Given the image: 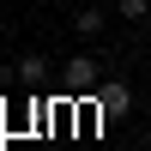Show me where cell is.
I'll use <instances>...</instances> for the list:
<instances>
[{
	"instance_id": "1",
	"label": "cell",
	"mask_w": 151,
	"mask_h": 151,
	"mask_svg": "<svg viewBox=\"0 0 151 151\" xmlns=\"http://www.w3.org/2000/svg\"><path fill=\"white\" fill-rule=\"evenodd\" d=\"M67 85H73V97H97L103 60H97V55H73V60H67Z\"/></svg>"
},
{
	"instance_id": "2",
	"label": "cell",
	"mask_w": 151,
	"mask_h": 151,
	"mask_svg": "<svg viewBox=\"0 0 151 151\" xmlns=\"http://www.w3.org/2000/svg\"><path fill=\"white\" fill-rule=\"evenodd\" d=\"M97 109H103V121L127 115V109H133V91H127V85H97Z\"/></svg>"
},
{
	"instance_id": "3",
	"label": "cell",
	"mask_w": 151,
	"mask_h": 151,
	"mask_svg": "<svg viewBox=\"0 0 151 151\" xmlns=\"http://www.w3.org/2000/svg\"><path fill=\"white\" fill-rule=\"evenodd\" d=\"M42 73H48V60H42V55H24V60H18V79H24V85H36Z\"/></svg>"
},
{
	"instance_id": "4",
	"label": "cell",
	"mask_w": 151,
	"mask_h": 151,
	"mask_svg": "<svg viewBox=\"0 0 151 151\" xmlns=\"http://www.w3.org/2000/svg\"><path fill=\"white\" fill-rule=\"evenodd\" d=\"M73 24H79V36H97V30H103V12H97V6H79Z\"/></svg>"
},
{
	"instance_id": "5",
	"label": "cell",
	"mask_w": 151,
	"mask_h": 151,
	"mask_svg": "<svg viewBox=\"0 0 151 151\" xmlns=\"http://www.w3.org/2000/svg\"><path fill=\"white\" fill-rule=\"evenodd\" d=\"M121 18H151V0H121Z\"/></svg>"
},
{
	"instance_id": "6",
	"label": "cell",
	"mask_w": 151,
	"mask_h": 151,
	"mask_svg": "<svg viewBox=\"0 0 151 151\" xmlns=\"http://www.w3.org/2000/svg\"><path fill=\"white\" fill-rule=\"evenodd\" d=\"M145 151H151V127H145Z\"/></svg>"
}]
</instances>
